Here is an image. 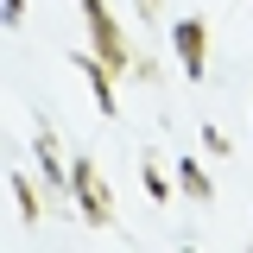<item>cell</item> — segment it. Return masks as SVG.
Returning <instances> with one entry per match:
<instances>
[{"instance_id": "1", "label": "cell", "mask_w": 253, "mask_h": 253, "mask_svg": "<svg viewBox=\"0 0 253 253\" xmlns=\"http://www.w3.org/2000/svg\"><path fill=\"white\" fill-rule=\"evenodd\" d=\"M76 6H83V19H89V38H95V57L101 63H114V70H133V76H146V63L133 57V51H126V32L114 26V13H108V6H101V0H76Z\"/></svg>"}, {"instance_id": "2", "label": "cell", "mask_w": 253, "mask_h": 253, "mask_svg": "<svg viewBox=\"0 0 253 253\" xmlns=\"http://www.w3.org/2000/svg\"><path fill=\"white\" fill-rule=\"evenodd\" d=\"M63 190L76 196V209H83L89 228H108V221H114V203H108V190H101V177H95L89 158H70V184Z\"/></svg>"}, {"instance_id": "3", "label": "cell", "mask_w": 253, "mask_h": 253, "mask_svg": "<svg viewBox=\"0 0 253 253\" xmlns=\"http://www.w3.org/2000/svg\"><path fill=\"white\" fill-rule=\"evenodd\" d=\"M76 76L89 83L95 108H101V121H114V114H121V101H114V76H121V70H114V63H101L95 51H76Z\"/></svg>"}, {"instance_id": "4", "label": "cell", "mask_w": 253, "mask_h": 253, "mask_svg": "<svg viewBox=\"0 0 253 253\" xmlns=\"http://www.w3.org/2000/svg\"><path fill=\"white\" fill-rule=\"evenodd\" d=\"M171 38H177L184 76H190V83H203V70H209V26H203V19H177V26H171Z\"/></svg>"}, {"instance_id": "5", "label": "cell", "mask_w": 253, "mask_h": 253, "mask_svg": "<svg viewBox=\"0 0 253 253\" xmlns=\"http://www.w3.org/2000/svg\"><path fill=\"white\" fill-rule=\"evenodd\" d=\"M32 152H38V171H44L51 184H70V165H63L57 133H51V126H38V133H32Z\"/></svg>"}, {"instance_id": "6", "label": "cell", "mask_w": 253, "mask_h": 253, "mask_svg": "<svg viewBox=\"0 0 253 253\" xmlns=\"http://www.w3.org/2000/svg\"><path fill=\"white\" fill-rule=\"evenodd\" d=\"M177 184H184V196H190V203H209V196H215V177H209L196 158H177Z\"/></svg>"}, {"instance_id": "7", "label": "cell", "mask_w": 253, "mask_h": 253, "mask_svg": "<svg viewBox=\"0 0 253 253\" xmlns=\"http://www.w3.org/2000/svg\"><path fill=\"white\" fill-rule=\"evenodd\" d=\"M13 203H19V215H26V228L38 221V184H32V171H13Z\"/></svg>"}, {"instance_id": "8", "label": "cell", "mask_w": 253, "mask_h": 253, "mask_svg": "<svg viewBox=\"0 0 253 253\" xmlns=\"http://www.w3.org/2000/svg\"><path fill=\"white\" fill-rule=\"evenodd\" d=\"M139 177H146V196H152V203H171V177H165V165H158V158L139 165Z\"/></svg>"}, {"instance_id": "9", "label": "cell", "mask_w": 253, "mask_h": 253, "mask_svg": "<svg viewBox=\"0 0 253 253\" xmlns=\"http://www.w3.org/2000/svg\"><path fill=\"white\" fill-rule=\"evenodd\" d=\"M203 146H209L215 158H228V133H221V126H203Z\"/></svg>"}, {"instance_id": "10", "label": "cell", "mask_w": 253, "mask_h": 253, "mask_svg": "<svg viewBox=\"0 0 253 253\" xmlns=\"http://www.w3.org/2000/svg\"><path fill=\"white\" fill-rule=\"evenodd\" d=\"M26 19V0H6V26H19Z\"/></svg>"}, {"instance_id": "11", "label": "cell", "mask_w": 253, "mask_h": 253, "mask_svg": "<svg viewBox=\"0 0 253 253\" xmlns=\"http://www.w3.org/2000/svg\"><path fill=\"white\" fill-rule=\"evenodd\" d=\"M139 6H146V13H152V6H158V0H139Z\"/></svg>"}]
</instances>
